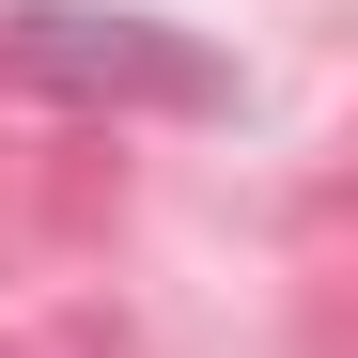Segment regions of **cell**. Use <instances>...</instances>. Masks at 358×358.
<instances>
[{"label": "cell", "mask_w": 358, "mask_h": 358, "mask_svg": "<svg viewBox=\"0 0 358 358\" xmlns=\"http://www.w3.org/2000/svg\"><path fill=\"white\" fill-rule=\"evenodd\" d=\"M0 78L63 94V109H234V63L171 16H125V0H16L0 16Z\"/></svg>", "instance_id": "6da1fadb"}]
</instances>
